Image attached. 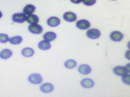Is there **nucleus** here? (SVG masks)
<instances>
[{"mask_svg":"<svg viewBox=\"0 0 130 97\" xmlns=\"http://www.w3.org/2000/svg\"><path fill=\"white\" fill-rule=\"evenodd\" d=\"M29 32L35 34H39L42 33L43 28L41 25L38 24H30L28 27Z\"/></svg>","mask_w":130,"mask_h":97,"instance_id":"2","label":"nucleus"},{"mask_svg":"<svg viewBox=\"0 0 130 97\" xmlns=\"http://www.w3.org/2000/svg\"><path fill=\"white\" fill-rule=\"evenodd\" d=\"M130 75L128 73L122 76V80L123 83L127 85H130Z\"/></svg>","mask_w":130,"mask_h":97,"instance_id":"22","label":"nucleus"},{"mask_svg":"<svg viewBox=\"0 0 130 97\" xmlns=\"http://www.w3.org/2000/svg\"><path fill=\"white\" fill-rule=\"evenodd\" d=\"M64 20L69 22H75L77 19L76 14L72 12H65L63 16Z\"/></svg>","mask_w":130,"mask_h":97,"instance_id":"8","label":"nucleus"},{"mask_svg":"<svg viewBox=\"0 0 130 97\" xmlns=\"http://www.w3.org/2000/svg\"><path fill=\"white\" fill-rule=\"evenodd\" d=\"M36 8L35 6L30 4L26 5L23 10V12L26 15H29L32 14L35 11Z\"/></svg>","mask_w":130,"mask_h":97,"instance_id":"18","label":"nucleus"},{"mask_svg":"<svg viewBox=\"0 0 130 97\" xmlns=\"http://www.w3.org/2000/svg\"><path fill=\"white\" fill-rule=\"evenodd\" d=\"M124 35L119 31H114L111 33L110 35V39L113 41L119 42L123 39Z\"/></svg>","mask_w":130,"mask_h":97,"instance_id":"7","label":"nucleus"},{"mask_svg":"<svg viewBox=\"0 0 130 97\" xmlns=\"http://www.w3.org/2000/svg\"><path fill=\"white\" fill-rule=\"evenodd\" d=\"M54 86L51 83H45L40 86V90L41 91L44 93H49L53 91Z\"/></svg>","mask_w":130,"mask_h":97,"instance_id":"6","label":"nucleus"},{"mask_svg":"<svg viewBox=\"0 0 130 97\" xmlns=\"http://www.w3.org/2000/svg\"><path fill=\"white\" fill-rule=\"evenodd\" d=\"M91 23L89 21L86 20H81L77 21L76 26L78 29L82 30H85L91 27Z\"/></svg>","mask_w":130,"mask_h":97,"instance_id":"5","label":"nucleus"},{"mask_svg":"<svg viewBox=\"0 0 130 97\" xmlns=\"http://www.w3.org/2000/svg\"><path fill=\"white\" fill-rule=\"evenodd\" d=\"M80 84L83 87L86 88H90L93 87L95 83L92 79L87 78L82 80Z\"/></svg>","mask_w":130,"mask_h":97,"instance_id":"12","label":"nucleus"},{"mask_svg":"<svg viewBox=\"0 0 130 97\" xmlns=\"http://www.w3.org/2000/svg\"><path fill=\"white\" fill-rule=\"evenodd\" d=\"M111 1H116V0H111Z\"/></svg>","mask_w":130,"mask_h":97,"instance_id":"26","label":"nucleus"},{"mask_svg":"<svg viewBox=\"0 0 130 97\" xmlns=\"http://www.w3.org/2000/svg\"><path fill=\"white\" fill-rule=\"evenodd\" d=\"M28 80L31 84L37 85L40 84L42 82L43 78L39 74L34 73L29 76Z\"/></svg>","mask_w":130,"mask_h":97,"instance_id":"1","label":"nucleus"},{"mask_svg":"<svg viewBox=\"0 0 130 97\" xmlns=\"http://www.w3.org/2000/svg\"><path fill=\"white\" fill-rule=\"evenodd\" d=\"M87 37L91 39H96L99 38L101 35V33L99 29L92 28L89 29L86 32Z\"/></svg>","mask_w":130,"mask_h":97,"instance_id":"3","label":"nucleus"},{"mask_svg":"<svg viewBox=\"0 0 130 97\" xmlns=\"http://www.w3.org/2000/svg\"><path fill=\"white\" fill-rule=\"evenodd\" d=\"M13 52L11 50L5 49L0 52V58L3 60H7L12 55Z\"/></svg>","mask_w":130,"mask_h":97,"instance_id":"14","label":"nucleus"},{"mask_svg":"<svg viewBox=\"0 0 130 97\" xmlns=\"http://www.w3.org/2000/svg\"><path fill=\"white\" fill-rule=\"evenodd\" d=\"M77 62L76 61L72 59L67 60L64 63L65 67L68 69H72L75 68L77 65Z\"/></svg>","mask_w":130,"mask_h":97,"instance_id":"20","label":"nucleus"},{"mask_svg":"<svg viewBox=\"0 0 130 97\" xmlns=\"http://www.w3.org/2000/svg\"><path fill=\"white\" fill-rule=\"evenodd\" d=\"M79 73L82 74L87 75L91 73L92 69L91 67L87 64H82L79 66L78 69Z\"/></svg>","mask_w":130,"mask_h":97,"instance_id":"11","label":"nucleus"},{"mask_svg":"<svg viewBox=\"0 0 130 97\" xmlns=\"http://www.w3.org/2000/svg\"><path fill=\"white\" fill-rule=\"evenodd\" d=\"M113 71L115 74L119 76H122L129 73L126 67L121 66H117L113 69Z\"/></svg>","mask_w":130,"mask_h":97,"instance_id":"10","label":"nucleus"},{"mask_svg":"<svg viewBox=\"0 0 130 97\" xmlns=\"http://www.w3.org/2000/svg\"><path fill=\"white\" fill-rule=\"evenodd\" d=\"M21 53L22 55L25 57H30L33 56L35 53V52L32 48L26 47L22 49Z\"/></svg>","mask_w":130,"mask_h":97,"instance_id":"15","label":"nucleus"},{"mask_svg":"<svg viewBox=\"0 0 130 97\" xmlns=\"http://www.w3.org/2000/svg\"><path fill=\"white\" fill-rule=\"evenodd\" d=\"M3 14H2V12L0 11V18H1L2 17V16H3Z\"/></svg>","mask_w":130,"mask_h":97,"instance_id":"25","label":"nucleus"},{"mask_svg":"<svg viewBox=\"0 0 130 97\" xmlns=\"http://www.w3.org/2000/svg\"><path fill=\"white\" fill-rule=\"evenodd\" d=\"M23 39L22 36L20 35H17L9 38V41L12 45H19L23 41Z\"/></svg>","mask_w":130,"mask_h":97,"instance_id":"19","label":"nucleus"},{"mask_svg":"<svg viewBox=\"0 0 130 97\" xmlns=\"http://www.w3.org/2000/svg\"><path fill=\"white\" fill-rule=\"evenodd\" d=\"M26 15L24 13H16L12 15V20L13 22L22 24L26 21Z\"/></svg>","mask_w":130,"mask_h":97,"instance_id":"4","label":"nucleus"},{"mask_svg":"<svg viewBox=\"0 0 130 97\" xmlns=\"http://www.w3.org/2000/svg\"><path fill=\"white\" fill-rule=\"evenodd\" d=\"M57 37L55 33L50 31L45 33L43 36L44 40L49 42L54 41Z\"/></svg>","mask_w":130,"mask_h":97,"instance_id":"13","label":"nucleus"},{"mask_svg":"<svg viewBox=\"0 0 130 97\" xmlns=\"http://www.w3.org/2000/svg\"><path fill=\"white\" fill-rule=\"evenodd\" d=\"M47 23L48 26L50 27H56L60 24L61 21L57 17L51 16L48 19Z\"/></svg>","mask_w":130,"mask_h":97,"instance_id":"9","label":"nucleus"},{"mask_svg":"<svg viewBox=\"0 0 130 97\" xmlns=\"http://www.w3.org/2000/svg\"><path fill=\"white\" fill-rule=\"evenodd\" d=\"M83 0H70L72 3L75 4H78L82 2Z\"/></svg>","mask_w":130,"mask_h":97,"instance_id":"24","label":"nucleus"},{"mask_svg":"<svg viewBox=\"0 0 130 97\" xmlns=\"http://www.w3.org/2000/svg\"><path fill=\"white\" fill-rule=\"evenodd\" d=\"M9 38L8 35L5 34L0 33V43L5 44L9 41Z\"/></svg>","mask_w":130,"mask_h":97,"instance_id":"21","label":"nucleus"},{"mask_svg":"<svg viewBox=\"0 0 130 97\" xmlns=\"http://www.w3.org/2000/svg\"><path fill=\"white\" fill-rule=\"evenodd\" d=\"M40 49L43 50H49L51 47V45L49 42L43 40L40 42L38 45Z\"/></svg>","mask_w":130,"mask_h":97,"instance_id":"17","label":"nucleus"},{"mask_svg":"<svg viewBox=\"0 0 130 97\" xmlns=\"http://www.w3.org/2000/svg\"><path fill=\"white\" fill-rule=\"evenodd\" d=\"M83 3L85 5L87 6H91L95 5L96 0H83Z\"/></svg>","mask_w":130,"mask_h":97,"instance_id":"23","label":"nucleus"},{"mask_svg":"<svg viewBox=\"0 0 130 97\" xmlns=\"http://www.w3.org/2000/svg\"><path fill=\"white\" fill-rule=\"evenodd\" d=\"M26 21L30 24H36L39 22V19L36 15L32 14L27 16Z\"/></svg>","mask_w":130,"mask_h":97,"instance_id":"16","label":"nucleus"}]
</instances>
